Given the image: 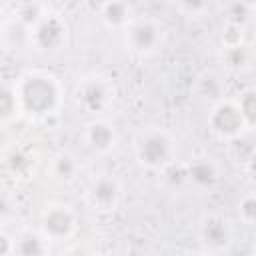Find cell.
<instances>
[{"label": "cell", "mask_w": 256, "mask_h": 256, "mask_svg": "<svg viewBox=\"0 0 256 256\" xmlns=\"http://www.w3.org/2000/svg\"><path fill=\"white\" fill-rule=\"evenodd\" d=\"M236 104H238V110H240L248 130H252L256 124V94H254V90L242 92V96L236 100Z\"/></svg>", "instance_id": "cell-18"}, {"label": "cell", "mask_w": 256, "mask_h": 256, "mask_svg": "<svg viewBox=\"0 0 256 256\" xmlns=\"http://www.w3.org/2000/svg\"><path fill=\"white\" fill-rule=\"evenodd\" d=\"M10 210H12V204H10V200H8V196H4V194H0V218H4V216H8V214H10Z\"/></svg>", "instance_id": "cell-24"}, {"label": "cell", "mask_w": 256, "mask_h": 256, "mask_svg": "<svg viewBox=\"0 0 256 256\" xmlns=\"http://www.w3.org/2000/svg\"><path fill=\"white\" fill-rule=\"evenodd\" d=\"M186 176L190 182H194L198 188H210L216 180H218V168L212 160L208 158H198L194 160L188 170H186Z\"/></svg>", "instance_id": "cell-13"}, {"label": "cell", "mask_w": 256, "mask_h": 256, "mask_svg": "<svg viewBox=\"0 0 256 256\" xmlns=\"http://www.w3.org/2000/svg\"><path fill=\"white\" fill-rule=\"evenodd\" d=\"M208 128L212 130V134H216L222 140H232L238 138L248 130L236 100H228V98H218L210 112H208Z\"/></svg>", "instance_id": "cell-5"}, {"label": "cell", "mask_w": 256, "mask_h": 256, "mask_svg": "<svg viewBox=\"0 0 256 256\" xmlns=\"http://www.w3.org/2000/svg\"><path fill=\"white\" fill-rule=\"evenodd\" d=\"M176 2H178V6L184 12H188V14H200L208 6L210 0H176Z\"/></svg>", "instance_id": "cell-22"}, {"label": "cell", "mask_w": 256, "mask_h": 256, "mask_svg": "<svg viewBox=\"0 0 256 256\" xmlns=\"http://www.w3.org/2000/svg\"><path fill=\"white\" fill-rule=\"evenodd\" d=\"M48 252V240L40 232H22L18 238H14V254L22 256H40Z\"/></svg>", "instance_id": "cell-14"}, {"label": "cell", "mask_w": 256, "mask_h": 256, "mask_svg": "<svg viewBox=\"0 0 256 256\" xmlns=\"http://www.w3.org/2000/svg\"><path fill=\"white\" fill-rule=\"evenodd\" d=\"M8 166H10L16 174H20V172H24V170L30 166V160H28V156H26L24 152L14 150V152L8 156Z\"/></svg>", "instance_id": "cell-21"}, {"label": "cell", "mask_w": 256, "mask_h": 256, "mask_svg": "<svg viewBox=\"0 0 256 256\" xmlns=\"http://www.w3.org/2000/svg\"><path fill=\"white\" fill-rule=\"evenodd\" d=\"M78 172H80V164H78V160H76V156L72 152L60 150V152H56L52 156V160H50V174H52L54 180L68 184V182L76 180Z\"/></svg>", "instance_id": "cell-11"}, {"label": "cell", "mask_w": 256, "mask_h": 256, "mask_svg": "<svg viewBox=\"0 0 256 256\" xmlns=\"http://www.w3.org/2000/svg\"><path fill=\"white\" fill-rule=\"evenodd\" d=\"M84 142L96 154H110L118 144V134L108 120L96 116L84 126Z\"/></svg>", "instance_id": "cell-9"}, {"label": "cell", "mask_w": 256, "mask_h": 256, "mask_svg": "<svg viewBox=\"0 0 256 256\" xmlns=\"http://www.w3.org/2000/svg\"><path fill=\"white\" fill-rule=\"evenodd\" d=\"M4 254H14V238L0 230V256Z\"/></svg>", "instance_id": "cell-23"}, {"label": "cell", "mask_w": 256, "mask_h": 256, "mask_svg": "<svg viewBox=\"0 0 256 256\" xmlns=\"http://www.w3.org/2000/svg\"><path fill=\"white\" fill-rule=\"evenodd\" d=\"M74 104L80 112L96 118L104 114L114 102V86L106 76L90 74L76 82L74 86Z\"/></svg>", "instance_id": "cell-3"}, {"label": "cell", "mask_w": 256, "mask_h": 256, "mask_svg": "<svg viewBox=\"0 0 256 256\" xmlns=\"http://www.w3.org/2000/svg\"><path fill=\"white\" fill-rule=\"evenodd\" d=\"M100 16H102V22L108 28H120V30H124V26L132 20V10H130V6H128L126 0H106L102 4Z\"/></svg>", "instance_id": "cell-12"}, {"label": "cell", "mask_w": 256, "mask_h": 256, "mask_svg": "<svg viewBox=\"0 0 256 256\" xmlns=\"http://www.w3.org/2000/svg\"><path fill=\"white\" fill-rule=\"evenodd\" d=\"M0 32H4V22H2V14H0Z\"/></svg>", "instance_id": "cell-26"}, {"label": "cell", "mask_w": 256, "mask_h": 256, "mask_svg": "<svg viewBox=\"0 0 256 256\" xmlns=\"http://www.w3.org/2000/svg\"><path fill=\"white\" fill-rule=\"evenodd\" d=\"M76 230V212L64 202L48 204L40 214V234L48 242H64Z\"/></svg>", "instance_id": "cell-6"}, {"label": "cell", "mask_w": 256, "mask_h": 256, "mask_svg": "<svg viewBox=\"0 0 256 256\" xmlns=\"http://www.w3.org/2000/svg\"><path fill=\"white\" fill-rule=\"evenodd\" d=\"M230 236H232L230 226L222 216L212 214V216L204 218V222L200 226V238L208 248H212V250L222 248L226 242H230Z\"/></svg>", "instance_id": "cell-10"}, {"label": "cell", "mask_w": 256, "mask_h": 256, "mask_svg": "<svg viewBox=\"0 0 256 256\" xmlns=\"http://www.w3.org/2000/svg\"><path fill=\"white\" fill-rule=\"evenodd\" d=\"M68 36V26L66 22L54 14L46 12L30 30H28V40L38 52H56L66 44Z\"/></svg>", "instance_id": "cell-8"}, {"label": "cell", "mask_w": 256, "mask_h": 256, "mask_svg": "<svg viewBox=\"0 0 256 256\" xmlns=\"http://www.w3.org/2000/svg\"><path fill=\"white\" fill-rule=\"evenodd\" d=\"M238 2H240V4H244V6H246V8H250V10H252V8H254V4H256V0H238Z\"/></svg>", "instance_id": "cell-25"}, {"label": "cell", "mask_w": 256, "mask_h": 256, "mask_svg": "<svg viewBox=\"0 0 256 256\" xmlns=\"http://www.w3.org/2000/svg\"><path fill=\"white\" fill-rule=\"evenodd\" d=\"M228 142H230V152H232V156H234L236 162L252 164V160H254V146H252L250 140L244 138V134L238 136V138H232Z\"/></svg>", "instance_id": "cell-19"}, {"label": "cell", "mask_w": 256, "mask_h": 256, "mask_svg": "<svg viewBox=\"0 0 256 256\" xmlns=\"http://www.w3.org/2000/svg\"><path fill=\"white\" fill-rule=\"evenodd\" d=\"M174 152V140L162 128H146L134 142V156L146 170H162L172 162Z\"/></svg>", "instance_id": "cell-2"}, {"label": "cell", "mask_w": 256, "mask_h": 256, "mask_svg": "<svg viewBox=\"0 0 256 256\" xmlns=\"http://www.w3.org/2000/svg\"><path fill=\"white\" fill-rule=\"evenodd\" d=\"M84 198L94 212H102V214L114 212L122 198V184L114 174H108V172L96 174L88 182Z\"/></svg>", "instance_id": "cell-7"}, {"label": "cell", "mask_w": 256, "mask_h": 256, "mask_svg": "<svg viewBox=\"0 0 256 256\" xmlns=\"http://www.w3.org/2000/svg\"><path fill=\"white\" fill-rule=\"evenodd\" d=\"M44 14H46V10L42 8V4H38V2H24L16 10V22L20 26H24L26 30H30Z\"/></svg>", "instance_id": "cell-17"}, {"label": "cell", "mask_w": 256, "mask_h": 256, "mask_svg": "<svg viewBox=\"0 0 256 256\" xmlns=\"http://www.w3.org/2000/svg\"><path fill=\"white\" fill-rule=\"evenodd\" d=\"M222 62H224V68L230 70V72L246 70L248 64H250V52L246 50V46L242 42L240 44H232V46H224Z\"/></svg>", "instance_id": "cell-15"}, {"label": "cell", "mask_w": 256, "mask_h": 256, "mask_svg": "<svg viewBox=\"0 0 256 256\" xmlns=\"http://www.w3.org/2000/svg\"><path fill=\"white\" fill-rule=\"evenodd\" d=\"M238 214H240V220H242L244 224H248V226L254 224V220H256V198H254V194H246V196L240 200V204H238Z\"/></svg>", "instance_id": "cell-20"}, {"label": "cell", "mask_w": 256, "mask_h": 256, "mask_svg": "<svg viewBox=\"0 0 256 256\" xmlns=\"http://www.w3.org/2000/svg\"><path fill=\"white\" fill-rule=\"evenodd\" d=\"M20 114L36 120L54 116L64 102L60 80L44 70H28L14 82Z\"/></svg>", "instance_id": "cell-1"}, {"label": "cell", "mask_w": 256, "mask_h": 256, "mask_svg": "<svg viewBox=\"0 0 256 256\" xmlns=\"http://www.w3.org/2000/svg\"><path fill=\"white\" fill-rule=\"evenodd\" d=\"M20 114L14 84L0 80V122H10Z\"/></svg>", "instance_id": "cell-16"}, {"label": "cell", "mask_w": 256, "mask_h": 256, "mask_svg": "<svg viewBox=\"0 0 256 256\" xmlns=\"http://www.w3.org/2000/svg\"><path fill=\"white\" fill-rule=\"evenodd\" d=\"M162 28L152 18H132L124 26V46L136 56H150L162 46Z\"/></svg>", "instance_id": "cell-4"}]
</instances>
